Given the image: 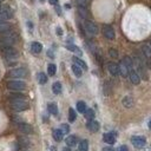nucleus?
<instances>
[{"label":"nucleus","instance_id":"f257e3e1","mask_svg":"<svg viewBox=\"0 0 151 151\" xmlns=\"http://www.w3.org/2000/svg\"><path fill=\"white\" fill-rule=\"evenodd\" d=\"M17 42H18V34L14 33L13 31H7L5 33H1V37H0V46L1 47L13 46Z\"/></svg>","mask_w":151,"mask_h":151},{"label":"nucleus","instance_id":"f03ea898","mask_svg":"<svg viewBox=\"0 0 151 151\" xmlns=\"http://www.w3.org/2000/svg\"><path fill=\"white\" fill-rule=\"evenodd\" d=\"M11 106L13 110L15 111H25L28 109V103L27 100L25 99L24 96H20V94H18V96H14L11 100Z\"/></svg>","mask_w":151,"mask_h":151},{"label":"nucleus","instance_id":"7ed1b4c3","mask_svg":"<svg viewBox=\"0 0 151 151\" xmlns=\"http://www.w3.org/2000/svg\"><path fill=\"white\" fill-rule=\"evenodd\" d=\"M7 87L12 91H24L26 89V83L21 80H10L7 83Z\"/></svg>","mask_w":151,"mask_h":151},{"label":"nucleus","instance_id":"20e7f679","mask_svg":"<svg viewBox=\"0 0 151 151\" xmlns=\"http://www.w3.org/2000/svg\"><path fill=\"white\" fill-rule=\"evenodd\" d=\"M26 76H27V71L24 67L13 69L8 72V77H12V78H25Z\"/></svg>","mask_w":151,"mask_h":151},{"label":"nucleus","instance_id":"39448f33","mask_svg":"<svg viewBox=\"0 0 151 151\" xmlns=\"http://www.w3.org/2000/svg\"><path fill=\"white\" fill-rule=\"evenodd\" d=\"M4 53H5L6 59H8V60H15V59H18V57H19L18 51L15 48H13L12 46L4 47Z\"/></svg>","mask_w":151,"mask_h":151},{"label":"nucleus","instance_id":"423d86ee","mask_svg":"<svg viewBox=\"0 0 151 151\" xmlns=\"http://www.w3.org/2000/svg\"><path fill=\"white\" fill-rule=\"evenodd\" d=\"M84 27H85V31L92 35H96L98 33V27L96 24H93L92 21H89V20H85L84 21Z\"/></svg>","mask_w":151,"mask_h":151},{"label":"nucleus","instance_id":"0eeeda50","mask_svg":"<svg viewBox=\"0 0 151 151\" xmlns=\"http://www.w3.org/2000/svg\"><path fill=\"white\" fill-rule=\"evenodd\" d=\"M103 34H104L105 38H107V39H110V40L115 39V30H113L110 25L103 26Z\"/></svg>","mask_w":151,"mask_h":151},{"label":"nucleus","instance_id":"6e6552de","mask_svg":"<svg viewBox=\"0 0 151 151\" xmlns=\"http://www.w3.org/2000/svg\"><path fill=\"white\" fill-rule=\"evenodd\" d=\"M131 142L132 144H134L136 148L141 149L143 148L145 144H146V139L144 137H141V136H134V137H131Z\"/></svg>","mask_w":151,"mask_h":151},{"label":"nucleus","instance_id":"1a4fd4ad","mask_svg":"<svg viewBox=\"0 0 151 151\" xmlns=\"http://www.w3.org/2000/svg\"><path fill=\"white\" fill-rule=\"evenodd\" d=\"M18 129L20 130L21 132H24V134H32V126L27 123H24V122H20V123H18Z\"/></svg>","mask_w":151,"mask_h":151},{"label":"nucleus","instance_id":"9d476101","mask_svg":"<svg viewBox=\"0 0 151 151\" xmlns=\"http://www.w3.org/2000/svg\"><path fill=\"white\" fill-rule=\"evenodd\" d=\"M10 18H12V11L8 7H5L3 11H0V21H6Z\"/></svg>","mask_w":151,"mask_h":151},{"label":"nucleus","instance_id":"9b49d317","mask_svg":"<svg viewBox=\"0 0 151 151\" xmlns=\"http://www.w3.org/2000/svg\"><path fill=\"white\" fill-rule=\"evenodd\" d=\"M129 77H130V82H131L132 84H135V85H138V84H139L141 77H139V74H138L136 71L131 70V71L129 72Z\"/></svg>","mask_w":151,"mask_h":151},{"label":"nucleus","instance_id":"f8f14e48","mask_svg":"<svg viewBox=\"0 0 151 151\" xmlns=\"http://www.w3.org/2000/svg\"><path fill=\"white\" fill-rule=\"evenodd\" d=\"M107 70H109V72H110L112 76H118V74H119L118 64H116V63H112V62L107 63Z\"/></svg>","mask_w":151,"mask_h":151},{"label":"nucleus","instance_id":"ddd939ff","mask_svg":"<svg viewBox=\"0 0 151 151\" xmlns=\"http://www.w3.org/2000/svg\"><path fill=\"white\" fill-rule=\"evenodd\" d=\"M118 69H119V73H121L122 77H127V76H129L130 70H129V67H127L123 62H121V63L118 64Z\"/></svg>","mask_w":151,"mask_h":151},{"label":"nucleus","instance_id":"4468645a","mask_svg":"<svg viewBox=\"0 0 151 151\" xmlns=\"http://www.w3.org/2000/svg\"><path fill=\"white\" fill-rule=\"evenodd\" d=\"M87 127H89V130H90V131H92V132H97V131L99 130L100 125H99V123H98L97 121H93V119H91V121L87 123Z\"/></svg>","mask_w":151,"mask_h":151},{"label":"nucleus","instance_id":"2eb2a0df","mask_svg":"<svg viewBox=\"0 0 151 151\" xmlns=\"http://www.w3.org/2000/svg\"><path fill=\"white\" fill-rule=\"evenodd\" d=\"M31 50H32V52H33V53L38 54V53H40V52H42V50H43V45H42L40 43L33 42V43L31 44Z\"/></svg>","mask_w":151,"mask_h":151},{"label":"nucleus","instance_id":"dca6fc26","mask_svg":"<svg viewBox=\"0 0 151 151\" xmlns=\"http://www.w3.org/2000/svg\"><path fill=\"white\" fill-rule=\"evenodd\" d=\"M64 137V132L60 130V129H55L53 130V138L57 141V142H60Z\"/></svg>","mask_w":151,"mask_h":151},{"label":"nucleus","instance_id":"f3484780","mask_svg":"<svg viewBox=\"0 0 151 151\" xmlns=\"http://www.w3.org/2000/svg\"><path fill=\"white\" fill-rule=\"evenodd\" d=\"M103 139H104V142H106L109 144H115V142H116V137L113 134H105L103 136Z\"/></svg>","mask_w":151,"mask_h":151},{"label":"nucleus","instance_id":"a211bd4d","mask_svg":"<svg viewBox=\"0 0 151 151\" xmlns=\"http://www.w3.org/2000/svg\"><path fill=\"white\" fill-rule=\"evenodd\" d=\"M73 63H74L76 65H78L82 70H87V65H86V63H85V62H83L82 59L77 58V57H73Z\"/></svg>","mask_w":151,"mask_h":151},{"label":"nucleus","instance_id":"6ab92c4d","mask_svg":"<svg viewBox=\"0 0 151 151\" xmlns=\"http://www.w3.org/2000/svg\"><path fill=\"white\" fill-rule=\"evenodd\" d=\"M122 103H123V105H124L125 107L130 109V107H132V105H134V99H132L130 96H126V97L123 98Z\"/></svg>","mask_w":151,"mask_h":151},{"label":"nucleus","instance_id":"aec40b11","mask_svg":"<svg viewBox=\"0 0 151 151\" xmlns=\"http://www.w3.org/2000/svg\"><path fill=\"white\" fill-rule=\"evenodd\" d=\"M47 110H48L50 113H52V115H54V116L58 115V107H57L55 103H50L47 105Z\"/></svg>","mask_w":151,"mask_h":151},{"label":"nucleus","instance_id":"412c9836","mask_svg":"<svg viewBox=\"0 0 151 151\" xmlns=\"http://www.w3.org/2000/svg\"><path fill=\"white\" fill-rule=\"evenodd\" d=\"M11 30V26L6 21H0V33H5Z\"/></svg>","mask_w":151,"mask_h":151},{"label":"nucleus","instance_id":"4be33fe9","mask_svg":"<svg viewBox=\"0 0 151 151\" xmlns=\"http://www.w3.org/2000/svg\"><path fill=\"white\" fill-rule=\"evenodd\" d=\"M65 142H66L67 146H74L76 144H77V137L76 136H69Z\"/></svg>","mask_w":151,"mask_h":151},{"label":"nucleus","instance_id":"5701e85b","mask_svg":"<svg viewBox=\"0 0 151 151\" xmlns=\"http://www.w3.org/2000/svg\"><path fill=\"white\" fill-rule=\"evenodd\" d=\"M72 71H73V73L76 74V77H82V74H83V70H82L78 65L73 64V65H72Z\"/></svg>","mask_w":151,"mask_h":151},{"label":"nucleus","instance_id":"b1692460","mask_svg":"<svg viewBox=\"0 0 151 151\" xmlns=\"http://www.w3.org/2000/svg\"><path fill=\"white\" fill-rule=\"evenodd\" d=\"M52 91H53V93H55V94H59V93L62 92V84H60L59 82H55V83L52 85Z\"/></svg>","mask_w":151,"mask_h":151},{"label":"nucleus","instance_id":"393cba45","mask_svg":"<svg viewBox=\"0 0 151 151\" xmlns=\"http://www.w3.org/2000/svg\"><path fill=\"white\" fill-rule=\"evenodd\" d=\"M84 115H85V118H86V119L91 121V119L94 118V111H93L92 109H87V110H85Z\"/></svg>","mask_w":151,"mask_h":151},{"label":"nucleus","instance_id":"a878e982","mask_svg":"<svg viewBox=\"0 0 151 151\" xmlns=\"http://www.w3.org/2000/svg\"><path fill=\"white\" fill-rule=\"evenodd\" d=\"M37 78H38V82H39L40 84H45V83L47 82V76H46L45 73H43V72H40V73H38V76H37Z\"/></svg>","mask_w":151,"mask_h":151},{"label":"nucleus","instance_id":"bb28decb","mask_svg":"<svg viewBox=\"0 0 151 151\" xmlns=\"http://www.w3.org/2000/svg\"><path fill=\"white\" fill-rule=\"evenodd\" d=\"M78 12H79L80 17H82V18H84V19H86V18L89 17V13H87V10H86V7L78 6Z\"/></svg>","mask_w":151,"mask_h":151},{"label":"nucleus","instance_id":"cd10ccee","mask_svg":"<svg viewBox=\"0 0 151 151\" xmlns=\"http://www.w3.org/2000/svg\"><path fill=\"white\" fill-rule=\"evenodd\" d=\"M122 62H123V63H124V64H125V65L129 67V70H130V71L132 70V60H131V58H130V57H127V55H126V57H124Z\"/></svg>","mask_w":151,"mask_h":151},{"label":"nucleus","instance_id":"c85d7f7f","mask_svg":"<svg viewBox=\"0 0 151 151\" xmlns=\"http://www.w3.org/2000/svg\"><path fill=\"white\" fill-rule=\"evenodd\" d=\"M77 110L80 112V113H84L85 112V110H86V104L84 103V102H78L77 103Z\"/></svg>","mask_w":151,"mask_h":151},{"label":"nucleus","instance_id":"c756f323","mask_svg":"<svg viewBox=\"0 0 151 151\" xmlns=\"http://www.w3.org/2000/svg\"><path fill=\"white\" fill-rule=\"evenodd\" d=\"M87 150H89V142L82 141L79 144V151H87Z\"/></svg>","mask_w":151,"mask_h":151},{"label":"nucleus","instance_id":"7c9ffc66","mask_svg":"<svg viewBox=\"0 0 151 151\" xmlns=\"http://www.w3.org/2000/svg\"><path fill=\"white\" fill-rule=\"evenodd\" d=\"M142 51H143V54L146 57H150L151 55V47L150 46H148V45H144L143 47H142Z\"/></svg>","mask_w":151,"mask_h":151},{"label":"nucleus","instance_id":"2f4dec72","mask_svg":"<svg viewBox=\"0 0 151 151\" xmlns=\"http://www.w3.org/2000/svg\"><path fill=\"white\" fill-rule=\"evenodd\" d=\"M76 117H77V115H76V111L73 109H70L69 110V121L70 122H74Z\"/></svg>","mask_w":151,"mask_h":151},{"label":"nucleus","instance_id":"473e14b6","mask_svg":"<svg viewBox=\"0 0 151 151\" xmlns=\"http://www.w3.org/2000/svg\"><path fill=\"white\" fill-rule=\"evenodd\" d=\"M55 71H57V67H55L54 64H50V65L47 66V72H48L50 76H54V74H55Z\"/></svg>","mask_w":151,"mask_h":151},{"label":"nucleus","instance_id":"72a5a7b5","mask_svg":"<svg viewBox=\"0 0 151 151\" xmlns=\"http://www.w3.org/2000/svg\"><path fill=\"white\" fill-rule=\"evenodd\" d=\"M66 47H67V50H70V51H72V52H76V53H78L79 55L82 54V51H80L77 46H74V45H67Z\"/></svg>","mask_w":151,"mask_h":151},{"label":"nucleus","instance_id":"f704fd0d","mask_svg":"<svg viewBox=\"0 0 151 151\" xmlns=\"http://www.w3.org/2000/svg\"><path fill=\"white\" fill-rule=\"evenodd\" d=\"M60 130L64 132V134H69V131H70V126H69L67 124H63V125H62V127H60Z\"/></svg>","mask_w":151,"mask_h":151},{"label":"nucleus","instance_id":"c9c22d12","mask_svg":"<svg viewBox=\"0 0 151 151\" xmlns=\"http://www.w3.org/2000/svg\"><path fill=\"white\" fill-rule=\"evenodd\" d=\"M78 4V6H83V7H86L87 5V0H76Z\"/></svg>","mask_w":151,"mask_h":151},{"label":"nucleus","instance_id":"e433bc0d","mask_svg":"<svg viewBox=\"0 0 151 151\" xmlns=\"http://www.w3.org/2000/svg\"><path fill=\"white\" fill-rule=\"evenodd\" d=\"M110 55L112 57V58H117V57H118V53H117V51H116V50L111 48V50H110Z\"/></svg>","mask_w":151,"mask_h":151},{"label":"nucleus","instance_id":"4c0bfd02","mask_svg":"<svg viewBox=\"0 0 151 151\" xmlns=\"http://www.w3.org/2000/svg\"><path fill=\"white\" fill-rule=\"evenodd\" d=\"M146 65H148L149 69H151V55L146 58Z\"/></svg>","mask_w":151,"mask_h":151},{"label":"nucleus","instance_id":"58836bf2","mask_svg":"<svg viewBox=\"0 0 151 151\" xmlns=\"http://www.w3.org/2000/svg\"><path fill=\"white\" fill-rule=\"evenodd\" d=\"M119 151H129V149H127V146H125V145H122V146L119 148Z\"/></svg>","mask_w":151,"mask_h":151},{"label":"nucleus","instance_id":"ea45409f","mask_svg":"<svg viewBox=\"0 0 151 151\" xmlns=\"http://www.w3.org/2000/svg\"><path fill=\"white\" fill-rule=\"evenodd\" d=\"M48 1H50L52 5H57V4H58V0H48Z\"/></svg>","mask_w":151,"mask_h":151},{"label":"nucleus","instance_id":"a19ab883","mask_svg":"<svg viewBox=\"0 0 151 151\" xmlns=\"http://www.w3.org/2000/svg\"><path fill=\"white\" fill-rule=\"evenodd\" d=\"M103 151H116V150H113L112 148H104Z\"/></svg>","mask_w":151,"mask_h":151},{"label":"nucleus","instance_id":"79ce46f5","mask_svg":"<svg viewBox=\"0 0 151 151\" xmlns=\"http://www.w3.org/2000/svg\"><path fill=\"white\" fill-rule=\"evenodd\" d=\"M57 33H58V34H62L63 32H62V28L60 27H58V28H57Z\"/></svg>","mask_w":151,"mask_h":151},{"label":"nucleus","instance_id":"37998d69","mask_svg":"<svg viewBox=\"0 0 151 151\" xmlns=\"http://www.w3.org/2000/svg\"><path fill=\"white\" fill-rule=\"evenodd\" d=\"M63 151H71V149H70V148H64Z\"/></svg>","mask_w":151,"mask_h":151},{"label":"nucleus","instance_id":"c03bdc74","mask_svg":"<svg viewBox=\"0 0 151 151\" xmlns=\"http://www.w3.org/2000/svg\"><path fill=\"white\" fill-rule=\"evenodd\" d=\"M149 127H150V129H151V121H150V122H149Z\"/></svg>","mask_w":151,"mask_h":151},{"label":"nucleus","instance_id":"a18cd8bd","mask_svg":"<svg viewBox=\"0 0 151 151\" xmlns=\"http://www.w3.org/2000/svg\"><path fill=\"white\" fill-rule=\"evenodd\" d=\"M0 8H1V4H0Z\"/></svg>","mask_w":151,"mask_h":151}]
</instances>
